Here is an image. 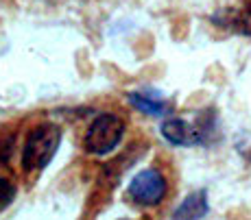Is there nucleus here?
<instances>
[{
  "label": "nucleus",
  "mask_w": 251,
  "mask_h": 220,
  "mask_svg": "<svg viewBox=\"0 0 251 220\" xmlns=\"http://www.w3.org/2000/svg\"><path fill=\"white\" fill-rule=\"evenodd\" d=\"M205 129L183 118H168L162 122V135L175 146H197L205 140Z\"/></svg>",
  "instance_id": "nucleus-4"
},
{
  "label": "nucleus",
  "mask_w": 251,
  "mask_h": 220,
  "mask_svg": "<svg viewBox=\"0 0 251 220\" xmlns=\"http://www.w3.org/2000/svg\"><path fill=\"white\" fill-rule=\"evenodd\" d=\"M207 209H210L207 192L205 190H197V192L188 194L181 200V205L173 214V220H201L207 214Z\"/></svg>",
  "instance_id": "nucleus-5"
},
{
  "label": "nucleus",
  "mask_w": 251,
  "mask_h": 220,
  "mask_svg": "<svg viewBox=\"0 0 251 220\" xmlns=\"http://www.w3.org/2000/svg\"><path fill=\"white\" fill-rule=\"evenodd\" d=\"M129 103L136 109H140L142 113H149V116H155V118H162V116L171 113V105L157 96H151V94H142V92L129 94Z\"/></svg>",
  "instance_id": "nucleus-7"
},
{
  "label": "nucleus",
  "mask_w": 251,
  "mask_h": 220,
  "mask_svg": "<svg viewBox=\"0 0 251 220\" xmlns=\"http://www.w3.org/2000/svg\"><path fill=\"white\" fill-rule=\"evenodd\" d=\"M212 20L219 26L231 28V31L240 33V35H249L251 37V9L243 7V9H225L219 11Z\"/></svg>",
  "instance_id": "nucleus-6"
},
{
  "label": "nucleus",
  "mask_w": 251,
  "mask_h": 220,
  "mask_svg": "<svg viewBox=\"0 0 251 220\" xmlns=\"http://www.w3.org/2000/svg\"><path fill=\"white\" fill-rule=\"evenodd\" d=\"M166 179L160 170L155 168H147L142 172H138L129 183V194L136 200L138 205L144 207H153V205L162 203V198L166 196Z\"/></svg>",
  "instance_id": "nucleus-3"
},
{
  "label": "nucleus",
  "mask_w": 251,
  "mask_h": 220,
  "mask_svg": "<svg viewBox=\"0 0 251 220\" xmlns=\"http://www.w3.org/2000/svg\"><path fill=\"white\" fill-rule=\"evenodd\" d=\"M243 7H247V9H251V0H243Z\"/></svg>",
  "instance_id": "nucleus-9"
},
{
  "label": "nucleus",
  "mask_w": 251,
  "mask_h": 220,
  "mask_svg": "<svg viewBox=\"0 0 251 220\" xmlns=\"http://www.w3.org/2000/svg\"><path fill=\"white\" fill-rule=\"evenodd\" d=\"M125 122L116 113H100L85 133V151L92 155H107L120 144Z\"/></svg>",
  "instance_id": "nucleus-2"
},
{
  "label": "nucleus",
  "mask_w": 251,
  "mask_h": 220,
  "mask_svg": "<svg viewBox=\"0 0 251 220\" xmlns=\"http://www.w3.org/2000/svg\"><path fill=\"white\" fill-rule=\"evenodd\" d=\"M61 144V129L52 122H44L28 133L26 146L22 153L24 170H42L52 161L57 148Z\"/></svg>",
  "instance_id": "nucleus-1"
},
{
  "label": "nucleus",
  "mask_w": 251,
  "mask_h": 220,
  "mask_svg": "<svg viewBox=\"0 0 251 220\" xmlns=\"http://www.w3.org/2000/svg\"><path fill=\"white\" fill-rule=\"evenodd\" d=\"M13 196H16V188H13V183H9L7 179L0 176V207H4V205L11 203Z\"/></svg>",
  "instance_id": "nucleus-8"
}]
</instances>
